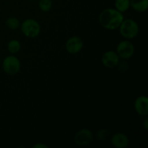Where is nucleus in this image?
Listing matches in <instances>:
<instances>
[{
    "mask_svg": "<svg viewBox=\"0 0 148 148\" xmlns=\"http://www.w3.org/2000/svg\"><path fill=\"white\" fill-rule=\"evenodd\" d=\"M143 127H144L145 130H148V121H147V118L146 117L144 121L143 122Z\"/></svg>",
    "mask_w": 148,
    "mask_h": 148,
    "instance_id": "obj_19",
    "label": "nucleus"
},
{
    "mask_svg": "<svg viewBox=\"0 0 148 148\" xmlns=\"http://www.w3.org/2000/svg\"><path fill=\"white\" fill-rule=\"evenodd\" d=\"M134 53V47L129 40H123L120 42L116 48V53L119 57L123 59H128L133 56Z\"/></svg>",
    "mask_w": 148,
    "mask_h": 148,
    "instance_id": "obj_5",
    "label": "nucleus"
},
{
    "mask_svg": "<svg viewBox=\"0 0 148 148\" xmlns=\"http://www.w3.org/2000/svg\"><path fill=\"white\" fill-rule=\"evenodd\" d=\"M39 7L43 12H49L52 7L51 0H40Z\"/></svg>",
    "mask_w": 148,
    "mask_h": 148,
    "instance_id": "obj_15",
    "label": "nucleus"
},
{
    "mask_svg": "<svg viewBox=\"0 0 148 148\" xmlns=\"http://www.w3.org/2000/svg\"><path fill=\"white\" fill-rule=\"evenodd\" d=\"M117 66H119V70L122 72H126V71H127L129 68L128 63L126 62H119V64Z\"/></svg>",
    "mask_w": 148,
    "mask_h": 148,
    "instance_id": "obj_17",
    "label": "nucleus"
},
{
    "mask_svg": "<svg viewBox=\"0 0 148 148\" xmlns=\"http://www.w3.org/2000/svg\"><path fill=\"white\" fill-rule=\"evenodd\" d=\"M129 138L126 134L123 133H116L112 136L111 143L114 147L116 148H125L129 145Z\"/></svg>",
    "mask_w": 148,
    "mask_h": 148,
    "instance_id": "obj_10",
    "label": "nucleus"
},
{
    "mask_svg": "<svg viewBox=\"0 0 148 148\" xmlns=\"http://www.w3.org/2000/svg\"><path fill=\"white\" fill-rule=\"evenodd\" d=\"M6 25L11 30H15L18 28L20 25V21L16 17H10L6 20Z\"/></svg>",
    "mask_w": 148,
    "mask_h": 148,
    "instance_id": "obj_14",
    "label": "nucleus"
},
{
    "mask_svg": "<svg viewBox=\"0 0 148 148\" xmlns=\"http://www.w3.org/2000/svg\"><path fill=\"white\" fill-rule=\"evenodd\" d=\"M21 30L23 34L28 38H36L40 32L39 23L33 19L25 20L21 25Z\"/></svg>",
    "mask_w": 148,
    "mask_h": 148,
    "instance_id": "obj_3",
    "label": "nucleus"
},
{
    "mask_svg": "<svg viewBox=\"0 0 148 148\" xmlns=\"http://www.w3.org/2000/svg\"><path fill=\"white\" fill-rule=\"evenodd\" d=\"M116 8L120 12H126L130 7V0H116Z\"/></svg>",
    "mask_w": 148,
    "mask_h": 148,
    "instance_id": "obj_12",
    "label": "nucleus"
},
{
    "mask_svg": "<svg viewBox=\"0 0 148 148\" xmlns=\"http://www.w3.org/2000/svg\"><path fill=\"white\" fill-rule=\"evenodd\" d=\"M120 33L124 38L127 39L134 38L139 33L138 24L132 19L123 20L119 26Z\"/></svg>",
    "mask_w": 148,
    "mask_h": 148,
    "instance_id": "obj_2",
    "label": "nucleus"
},
{
    "mask_svg": "<svg viewBox=\"0 0 148 148\" xmlns=\"http://www.w3.org/2000/svg\"><path fill=\"white\" fill-rule=\"evenodd\" d=\"M124 20L122 13L117 10L106 9L99 15V22L102 27L108 30H115L119 27Z\"/></svg>",
    "mask_w": 148,
    "mask_h": 148,
    "instance_id": "obj_1",
    "label": "nucleus"
},
{
    "mask_svg": "<svg viewBox=\"0 0 148 148\" xmlns=\"http://www.w3.org/2000/svg\"><path fill=\"white\" fill-rule=\"evenodd\" d=\"M119 57L116 52L113 51H106L102 56V63L106 67L114 68L118 65Z\"/></svg>",
    "mask_w": 148,
    "mask_h": 148,
    "instance_id": "obj_8",
    "label": "nucleus"
},
{
    "mask_svg": "<svg viewBox=\"0 0 148 148\" xmlns=\"http://www.w3.org/2000/svg\"><path fill=\"white\" fill-rule=\"evenodd\" d=\"M65 47L69 53L75 54L82 50L83 47V42L78 36H72L67 40Z\"/></svg>",
    "mask_w": 148,
    "mask_h": 148,
    "instance_id": "obj_7",
    "label": "nucleus"
},
{
    "mask_svg": "<svg viewBox=\"0 0 148 148\" xmlns=\"http://www.w3.org/2000/svg\"><path fill=\"white\" fill-rule=\"evenodd\" d=\"M109 136L110 132L106 129H101V130H98L96 133L97 138L98 140H101V141H105V140H106Z\"/></svg>",
    "mask_w": 148,
    "mask_h": 148,
    "instance_id": "obj_16",
    "label": "nucleus"
},
{
    "mask_svg": "<svg viewBox=\"0 0 148 148\" xmlns=\"http://www.w3.org/2000/svg\"><path fill=\"white\" fill-rule=\"evenodd\" d=\"M134 108L139 115L147 116L148 114V98L146 96H139L134 102Z\"/></svg>",
    "mask_w": 148,
    "mask_h": 148,
    "instance_id": "obj_9",
    "label": "nucleus"
},
{
    "mask_svg": "<svg viewBox=\"0 0 148 148\" xmlns=\"http://www.w3.org/2000/svg\"><path fill=\"white\" fill-rule=\"evenodd\" d=\"M3 69L9 75H14L20 69V62L14 56H9L3 61Z\"/></svg>",
    "mask_w": 148,
    "mask_h": 148,
    "instance_id": "obj_4",
    "label": "nucleus"
},
{
    "mask_svg": "<svg viewBox=\"0 0 148 148\" xmlns=\"http://www.w3.org/2000/svg\"><path fill=\"white\" fill-rule=\"evenodd\" d=\"M33 148H48L47 145H46L44 144H41V143H40V144H36L35 145L33 146Z\"/></svg>",
    "mask_w": 148,
    "mask_h": 148,
    "instance_id": "obj_18",
    "label": "nucleus"
},
{
    "mask_svg": "<svg viewBox=\"0 0 148 148\" xmlns=\"http://www.w3.org/2000/svg\"><path fill=\"white\" fill-rule=\"evenodd\" d=\"M130 5L135 11L143 12L148 8V0H130Z\"/></svg>",
    "mask_w": 148,
    "mask_h": 148,
    "instance_id": "obj_11",
    "label": "nucleus"
},
{
    "mask_svg": "<svg viewBox=\"0 0 148 148\" xmlns=\"http://www.w3.org/2000/svg\"><path fill=\"white\" fill-rule=\"evenodd\" d=\"M7 48H8V51H10V53L14 54V53H17L20 50L21 44L18 40H12L11 41L9 42Z\"/></svg>",
    "mask_w": 148,
    "mask_h": 148,
    "instance_id": "obj_13",
    "label": "nucleus"
},
{
    "mask_svg": "<svg viewBox=\"0 0 148 148\" xmlns=\"http://www.w3.org/2000/svg\"><path fill=\"white\" fill-rule=\"evenodd\" d=\"M93 134L88 129H82L76 133L75 136V143L77 145L85 146L92 143Z\"/></svg>",
    "mask_w": 148,
    "mask_h": 148,
    "instance_id": "obj_6",
    "label": "nucleus"
}]
</instances>
